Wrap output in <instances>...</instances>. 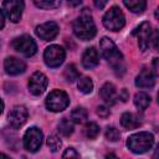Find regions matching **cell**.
Listing matches in <instances>:
<instances>
[{"instance_id": "cell-3", "label": "cell", "mask_w": 159, "mask_h": 159, "mask_svg": "<svg viewBox=\"0 0 159 159\" xmlns=\"http://www.w3.org/2000/svg\"><path fill=\"white\" fill-rule=\"evenodd\" d=\"M154 144V137L149 132H139L129 135L127 139V147L135 154H143L148 152Z\"/></svg>"}, {"instance_id": "cell-37", "label": "cell", "mask_w": 159, "mask_h": 159, "mask_svg": "<svg viewBox=\"0 0 159 159\" xmlns=\"http://www.w3.org/2000/svg\"><path fill=\"white\" fill-rule=\"evenodd\" d=\"M2 111H4V102L2 99H0V114L2 113Z\"/></svg>"}, {"instance_id": "cell-18", "label": "cell", "mask_w": 159, "mask_h": 159, "mask_svg": "<svg viewBox=\"0 0 159 159\" xmlns=\"http://www.w3.org/2000/svg\"><path fill=\"white\" fill-rule=\"evenodd\" d=\"M140 123L142 122H140L139 117L134 113H130V112H125L120 117V124L125 129H135L140 125Z\"/></svg>"}, {"instance_id": "cell-23", "label": "cell", "mask_w": 159, "mask_h": 159, "mask_svg": "<svg viewBox=\"0 0 159 159\" xmlns=\"http://www.w3.org/2000/svg\"><path fill=\"white\" fill-rule=\"evenodd\" d=\"M77 87L78 89L82 92V93H91L92 89H93V82L89 77H81L78 78V82H77Z\"/></svg>"}, {"instance_id": "cell-32", "label": "cell", "mask_w": 159, "mask_h": 159, "mask_svg": "<svg viewBox=\"0 0 159 159\" xmlns=\"http://www.w3.org/2000/svg\"><path fill=\"white\" fill-rule=\"evenodd\" d=\"M4 25H5V17H4V14H2V11L0 10V30L4 27Z\"/></svg>"}, {"instance_id": "cell-22", "label": "cell", "mask_w": 159, "mask_h": 159, "mask_svg": "<svg viewBox=\"0 0 159 159\" xmlns=\"http://www.w3.org/2000/svg\"><path fill=\"white\" fill-rule=\"evenodd\" d=\"M58 132L63 135V137H70L73 133V122L71 119L67 118H62L57 125Z\"/></svg>"}, {"instance_id": "cell-33", "label": "cell", "mask_w": 159, "mask_h": 159, "mask_svg": "<svg viewBox=\"0 0 159 159\" xmlns=\"http://www.w3.org/2000/svg\"><path fill=\"white\" fill-rule=\"evenodd\" d=\"M106 4H107V1H94V5L97 6V7H99V9H102V7H104L106 6Z\"/></svg>"}, {"instance_id": "cell-15", "label": "cell", "mask_w": 159, "mask_h": 159, "mask_svg": "<svg viewBox=\"0 0 159 159\" xmlns=\"http://www.w3.org/2000/svg\"><path fill=\"white\" fill-rule=\"evenodd\" d=\"M155 84V75L150 68H143L135 78V86L139 88H152Z\"/></svg>"}, {"instance_id": "cell-6", "label": "cell", "mask_w": 159, "mask_h": 159, "mask_svg": "<svg viewBox=\"0 0 159 159\" xmlns=\"http://www.w3.org/2000/svg\"><path fill=\"white\" fill-rule=\"evenodd\" d=\"M43 134L40 128L31 127L24 134V148L30 153H36L42 144Z\"/></svg>"}, {"instance_id": "cell-38", "label": "cell", "mask_w": 159, "mask_h": 159, "mask_svg": "<svg viewBox=\"0 0 159 159\" xmlns=\"http://www.w3.org/2000/svg\"><path fill=\"white\" fill-rule=\"evenodd\" d=\"M0 46H1V43H0Z\"/></svg>"}, {"instance_id": "cell-16", "label": "cell", "mask_w": 159, "mask_h": 159, "mask_svg": "<svg viewBox=\"0 0 159 159\" xmlns=\"http://www.w3.org/2000/svg\"><path fill=\"white\" fill-rule=\"evenodd\" d=\"M99 94H101L102 99H103L107 104H109V106L114 104V103L117 102V98H118L117 89H116L114 84H113V83H109V82L104 83V84L101 87Z\"/></svg>"}, {"instance_id": "cell-8", "label": "cell", "mask_w": 159, "mask_h": 159, "mask_svg": "<svg viewBox=\"0 0 159 159\" xmlns=\"http://www.w3.org/2000/svg\"><path fill=\"white\" fill-rule=\"evenodd\" d=\"M66 52L60 45H51L43 52V61L48 67H58L65 61Z\"/></svg>"}, {"instance_id": "cell-2", "label": "cell", "mask_w": 159, "mask_h": 159, "mask_svg": "<svg viewBox=\"0 0 159 159\" xmlns=\"http://www.w3.org/2000/svg\"><path fill=\"white\" fill-rule=\"evenodd\" d=\"M72 29H73V34L83 41H88L91 39H93L96 36V32H97L93 19L91 17V15H88L86 12L80 15L73 21Z\"/></svg>"}, {"instance_id": "cell-9", "label": "cell", "mask_w": 159, "mask_h": 159, "mask_svg": "<svg viewBox=\"0 0 159 159\" xmlns=\"http://www.w3.org/2000/svg\"><path fill=\"white\" fill-rule=\"evenodd\" d=\"M133 35L137 37L138 46L142 51H145L149 48L153 39V30H152V25L148 21H143L139 26H137L133 31Z\"/></svg>"}, {"instance_id": "cell-35", "label": "cell", "mask_w": 159, "mask_h": 159, "mask_svg": "<svg viewBox=\"0 0 159 159\" xmlns=\"http://www.w3.org/2000/svg\"><path fill=\"white\" fill-rule=\"evenodd\" d=\"M68 5H72V6H75V5H81V1H68Z\"/></svg>"}, {"instance_id": "cell-5", "label": "cell", "mask_w": 159, "mask_h": 159, "mask_svg": "<svg viewBox=\"0 0 159 159\" xmlns=\"http://www.w3.org/2000/svg\"><path fill=\"white\" fill-rule=\"evenodd\" d=\"M45 104L46 108L51 112H62L70 104V98L66 92L61 89H53L46 97Z\"/></svg>"}, {"instance_id": "cell-25", "label": "cell", "mask_w": 159, "mask_h": 159, "mask_svg": "<svg viewBox=\"0 0 159 159\" xmlns=\"http://www.w3.org/2000/svg\"><path fill=\"white\" fill-rule=\"evenodd\" d=\"M99 134V127L94 122H89L84 125V135L88 139H94Z\"/></svg>"}, {"instance_id": "cell-31", "label": "cell", "mask_w": 159, "mask_h": 159, "mask_svg": "<svg viewBox=\"0 0 159 159\" xmlns=\"http://www.w3.org/2000/svg\"><path fill=\"white\" fill-rule=\"evenodd\" d=\"M119 99H122L123 102H125L128 99V93H127V89H122V92L119 93Z\"/></svg>"}, {"instance_id": "cell-1", "label": "cell", "mask_w": 159, "mask_h": 159, "mask_svg": "<svg viewBox=\"0 0 159 159\" xmlns=\"http://www.w3.org/2000/svg\"><path fill=\"white\" fill-rule=\"evenodd\" d=\"M99 47H101L102 56L107 60V62L109 63L114 73L117 76H122L125 72V62H124V57L122 52L118 50L116 43L111 39L104 36L101 39Z\"/></svg>"}, {"instance_id": "cell-28", "label": "cell", "mask_w": 159, "mask_h": 159, "mask_svg": "<svg viewBox=\"0 0 159 159\" xmlns=\"http://www.w3.org/2000/svg\"><path fill=\"white\" fill-rule=\"evenodd\" d=\"M106 138L111 142H117L120 138V133L116 127H108L106 129Z\"/></svg>"}, {"instance_id": "cell-21", "label": "cell", "mask_w": 159, "mask_h": 159, "mask_svg": "<svg viewBox=\"0 0 159 159\" xmlns=\"http://www.w3.org/2000/svg\"><path fill=\"white\" fill-rule=\"evenodd\" d=\"M87 117H88V112H87L86 108H83V107H76V108L71 112V120H72L73 123L81 124V123L86 122Z\"/></svg>"}, {"instance_id": "cell-24", "label": "cell", "mask_w": 159, "mask_h": 159, "mask_svg": "<svg viewBox=\"0 0 159 159\" xmlns=\"http://www.w3.org/2000/svg\"><path fill=\"white\" fill-rule=\"evenodd\" d=\"M63 76H65L66 81H68V82H73V81H76V80L80 78V72H78V70L76 68V66L71 63V65H68V66L65 68Z\"/></svg>"}, {"instance_id": "cell-36", "label": "cell", "mask_w": 159, "mask_h": 159, "mask_svg": "<svg viewBox=\"0 0 159 159\" xmlns=\"http://www.w3.org/2000/svg\"><path fill=\"white\" fill-rule=\"evenodd\" d=\"M0 159H11L10 157H7L6 154H4V153H0Z\"/></svg>"}, {"instance_id": "cell-13", "label": "cell", "mask_w": 159, "mask_h": 159, "mask_svg": "<svg viewBox=\"0 0 159 159\" xmlns=\"http://www.w3.org/2000/svg\"><path fill=\"white\" fill-rule=\"evenodd\" d=\"M27 116H29V113H27V109L25 106H15L9 112L7 119L12 128H20L26 122Z\"/></svg>"}, {"instance_id": "cell-19", "label": "cell", "mask_w": 159, "mask_h": 159, "mask_svg": "<svg viewBox=\"0 0 159 159\" xmlns=\"http://www.w3.org/2000/svg\"><path fill=\"white\" fill-rule=\"evenodd\" d=\"M134 104L140 111L147 109L149 107V104H150V97H149V94L145 93V92H138L134 96Z\"/></svg>"}, {"instance_id": "cell-17", "label": "cell", "mask_w": 159, "mask_h": 159, "mask_svg": "<svg viewBox=\"0 0 159 159\" xmlns=\"http://www.w3.org/2000/svg\"><path fill=\"white\" fill-rule=\"evenodd\" d=\"M99 62V57H98V52L94 47H88L86 48V51L82 55V65L84 68L91 70L94 68Z\"/></svg>"}, {"instance_id": "cell-30", "label": "cell", "mask_w": 159, "mask_h": 159, "mask_svg": "<svg viewBox=\"0 0 159 159\" xmlns=\"http://www.w3.org/2000/svg\"><path fill=\"white\" fill-rule=\"evenodd\" d=\"M97 113H98L99 117L106 118V117L109 114V109H108L107 107H104V106H99V107L97 108Z\"/></svg>"}, {"instance_id": "cell-7", "label": "cell", "mask_w": 159, "mask_h": 159, "mask_svg": "<svg viewBox=\"0 0 159 159\" xmlns=\"http://www.w3.org/2000/svg\"><path fill=\"white\" fill-rule=\"evenodd\" d=\"M12 47L25 57H31L37 51V45L34 39L29 35H21L12 41Z\"/></svg>"}, {"instance_id": "cell-20", "label": "cell", "mask_w": 159, "mask_h": 159, "mask_svg": "<svg viewBox=\"0 0 159 159\" xmlns=\"http://www.w3.org/2000/svg\"><path fill=\"white\" fill-rule=\"evenodd\" d=\"M123 4H124V6L127 9H129L134 14L143 12L144 9H145V6H147V2L144 0H129V1L128 0H124Z\"/></svg>"}, {"instance_id": "cell-26", "label": "cell", "mask_w": 159, "mask_h": 159, "mask_svg": "<svg viewBox=\"0 0 159 159\" xmlns=\"http://www.w3.org/2000/svg\"><path fill=\"white\" fill-rule=\"evenodd\" d=\"M34 4L40 7V9H46V10H50V9H56L61 5V1L58 0H35Z\"/></svg>"}, {"instance_id": "cell-34", "label": "cell", "mask_w": 159, "mask_h": 159, "mask_svg": "<svg viewBox=\"0 0 159 159\" xmlns=\"http://www.w3.org/2000/svg\"><path fill=\"white\" fill-rule=\"evenodd\" d=\"M106 159H119L116 154H113V153H111V154H108L107 157H106Z\"/></svg>"}, {"instance_id": "cell-10", "label": "cell", "mask_w": 159, "mask_h": 159, "mask_svg": "<svg viewBox=\"0 0 159 159\" xmlns=\"http://www.w3.org/2000/svg\"><path fill=\"white\" fill-rule=\"evenodd\" d=\"M2 9L6 14V16L12 22H17L21 19L22 10H24V2L20 0H6L2 2Z\"/></svg>"}, {"instance_id": "cell-4", "label": "cell", "mask_w": 159, "mask_h": 159, "mask_svg": "<svg viewBox=\"0 0 159 159\" xmlns=\"http://www.w3.org/2000/svg\"><path fill=\"white\" fill-rule=\"evenodd\" d=\"M102 22L106 29L111 31H119L125 24V17H124L123 11L118 6H112L103 15Z\"/></svg>"}, {"instance_id": "cell-12", "label": "cell", "mask_w": 159, "mask_h": 159, "mask_svg": "<svg viewBox=\"0 0 159 159\" xmlns=\"http://www.w3.org/2000/svg\"><path fill=\"white\" fill-rule=\"evenodd\" d=\"M47 77L42 72H35L29 80V91L34 96H40L47 87Z\"/></svg>"}, {"instance_id": "cell-27", "label": "cell", "mask_w": 159, "mask_h": 159, "mask_svg": "<svg viewBox=\"0 0 159 159\" xmlns=\"http://www.w3.org/2000/svg\"><path fill=\"white\" fill-rule=\"evenodd\" d=\"M61 145H62V142H61V139H60L56 134H51V135L47 138V147L50 148L51 152L56 153V152L61 148Z\"/></svg>"}, {"instance_id": "cell-11", "label": "cell", "mask_w": 159, "mask_h": 159, "mask_svg": "<svg viewBox=\"0 0 159 159\" xmlns=\"http://www.w3.org/2000/svg\"><path fill=\"white\" fill-rule=\"evenodd\" d=\"M58 30L60 27L55 21H47V22L39 25L35 29V34L43 41H51L57 36Z\"/></svg>"}, {"instance_id": "cell-14", "label": "cell", "mask_w": 159, "mask_h": 159, "mask_svg": "<svg viewBox=\"0 0 159 159\" xmlns=\"http://www.w3.org/2000/svg\"><path fill=\"white\" fill-rule=\"evenodd\" d=\"M4 70L7 75L11 76H17L26 70V65L24 61L16 58V57H7L4 61Z\"/></svg>"}, {"instance_id": "cell-29", "label": "cell", "mask_w": 159, "mask_h": 159, "mask_svg": "<svg viewBox=\"0 0 159 159\" xmlns=\"http://www.w3.org/2000/svg\"><path fill=\"white\" fill-rule=\"evenodd\" d=\"M61 159H80V154L77 153V150L75 148H67L63 152Z\"/></svg>"}]
</instances>
